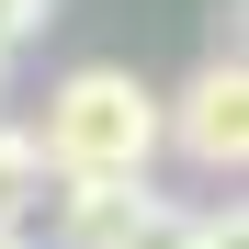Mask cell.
<instances>
[{"label": "cell", "mask_w": 249, "mask_h": 249, "mask_svg": "<svg viewBox=\"0 0 249 249\" xmlns=\"http://www.w3.org/2000/svg\"><path fill=\"white\" fill-rule=\"evenodd\" d=\"M34 159H46V181H147V159H159V91L136 68H68L57 91H46V124H23Z\"/></svg>", "instance_id": "cell-1"}, {"label": "cell", "mask_w": 249, "mask_h": 249, "mask_svg": "<svg viewBox=\"0 0 249 249\" xmlns=\"http://www.w3.org/2000/svg\"><path fill=\"white\" fill-rule=\"evenodd\" d=\"M0 249H23V238H0Z\"/></svg>", "instance_id": "cell-7"}, {"label": "cell", "mask_w": 249, "mask_h": 249, "mask_svg": "<svg viewBox=\"0 0 249 249\" xmlns=\"http://www.w3.org/2000/svg\"><path fill=\"white\" fill-rule=\"evenodd\" d=\"M193 249H249V227H238V204H227V215H193Z\"/></svg>", "instance_id": "cell-6"}, {"label": "cell", "mask_w": 249, "mask_h": 249, "mask_svg": "<svg viewBox=\"0 0 249 249\" xmlns=\"http://www.w3.org/2000/svg\"><path fill=\"white\" fill-rule=\"evenodd\" d=\"M34 215H46V159L23 124H0V238H23Z\"/></svg>", "instance_id": "cell-3"}, {"label": "cell", "mask_w": 249, "mask_h": 249, "mask_svg": "<svg viewBox=\"0 0 249 249\" xmlns=\"http://www.w3.org/2000/svg\"><path fill=\"white\" fill-rule=\"evenodd\" d=\"M113 249H193V204H170V193H147L136 215L113 227Z\"/></svg>", "instance_id": "cell-4"}, {"label": "cell", "mask_w": 249, "mask_h": 249, "mask_svg": "<svg viewBox=\"0 0 249 249\" xmlns=\"http://www.w3.org/2000/svg\"><path fill=\"white\" fill-rule=\"evenodd\" d=\"M159 147H181L193 170H238L249 159V68H238V46H215L181 91H159Z\"/></svg>", "instance_id": "cell-2"}, {"label": "cell", "mask_w": 249, "mask_h": 249, "mask_svg": "<svg viewBox=\"0 0 249 249\" xmlns=\"http://www.w3.org/2000/svg\"><path fill=\"white\" fill-rule=\"evenodd\" d=\"M46 12H57V0H0V57H12L23 34H46Z\"/></svg>", "instance_id": "cell-5"}]
</instances>
